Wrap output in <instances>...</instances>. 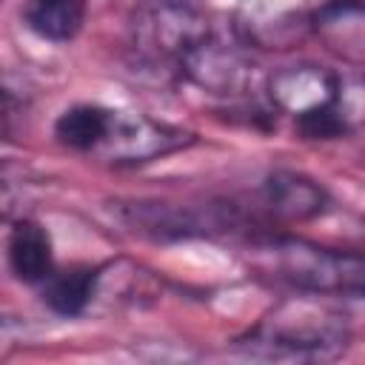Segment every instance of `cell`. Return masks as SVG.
Instances as JSON below:
<instances>
[{
    "mask_svg": "<svg viewBox=\"0 0 365 365\" xmlns=\"http://www.w3.org/2000/svg\"><path fill=\"white\" fill-rule=\"evenodd\" d=\"M251 268L274 282L305 294H334V297H359L362 294V257L322 248L299 237L262 234L248 245Z\"/></svg>",
    "mask_w": 365,
    "mask_h": 365,
    "instance_id": "1",
    "label": "cell"
},
{
    "mask_svg": "<svg viewBox=\"0 0 365 365\" xmlns=\"http://www.w3.org/2000/svg\"><path fill=\"white\" fill-rule=\"evenodd\" d=\"M271 100L274 106L294 117L299 134L311 140H331L342 137L351 131L354 120L359 117V106H351L348 86L339 80L334 71L314 66V63H299V66H285L271 74Z\"/></svg>",
    "mask_w": 365,
    "mask_h": 365,
    "instance_id": "2",
    "label": "cell"
},
{
    "mask_svg": "<svg viewBox=\"0 0 365 365\" xmlns=\"http://www.w3.org/2000/svg\"><path fill=\"white\" fill-rule=\"evenodd\" d=\"M242 345L257 356H291V359H328L348 345V325L339 314L314 305L288 302L268 319H262Z\"/></svg>",
    "mask_w": 365,
    "mask_h": 365,
    "instance_id": "3",
    "label": "cell"
},
{
    "mask_svg": "<svg viewBox=\"0 0 365 365\" xmlns=\"http://www.w3.org/2000/svg\"><path fill=\"white\" fill-rule=\"evenodd\" d=\"M211 31L191 0H151L134 20V48L143 63L180 71Z\"/></svg>",
    "mask_w": 365,
    "mask_h": 365,
    "instance_id": "4",
    "label": "cell"
},
{
    "mask_svg": "<svg viewBox=\"0 0 365 365\" xmlns=\"http://www.w3.org/2000/svg\"><path fill=\"white\" fill-rule=\"evenodd\" d=\"M191 134L171 128L165 123H154L140 114H125V111H111L106 137L94 154L111 163H148L154 157H163L180 145H188Z\"/></svg>",
    "mask_w": 365,
    "mask_h": 365,
    "instance_id": "5",
    "label": "cell"
},
{
    "mask_svg": "<svg viewBox=\"0 0 365 365\" xmlns=\"http://www.w3.org/2000/svg\"><path fill=\"white\" fill-rule=\"evenodd\" d=\"M325 202L328 197L314 180L294 171H274L262 180L245 211L251 222H294L322 214Z\"/></svg>",
    "mask_w": 365,
    "mask_h": 365,
    "instance_id": "6",
    "label": "cell"
},
{
    "mask_svg": "<svg viewBox=\"0 0 365 365\" xmlns=\"http://www.w3.org/2000/svg\"><path fill=\"white\" fill-rule=\"evenodd\" d=\"M6 257H9L11 274L23 282H43L54 271L51 240H48L46 228L26 217L14 222V228L9 234Z\"/></svg>",
    "mask_w": 365,
    "mask_h": 365,
    "instance_id": "7",
    "label": "cell"
},
{
    "mask_svg": "<svg viewBox=\"0 0 365 365\" xmlns=\"http://www.w3.org/2000/svg\"><path fill=\"white\" fill-rule=\"evenodd\" d=\"M314 29L342 57H348L354 63L362 60L365 29H362V6H359V0H331V3H325L314 14Z\"/></svg>",
    "mask_w": 365,
    "mask_h": 365,
    "instance_id": "8",
    "label": "cell"
},
{
    "mask_svg": "<svg viewBox=\"0 0 365 365\" xmlns=\"http://www.w3.org/2000/svg\"><path fill=\"white\" fill-rule=\"evenodd\" d=\"M86 20V0H26L23 23L48 43H68Z\"/></svg>",
    "mask_w": 365,
    "mask_h": 365,
    "instance_id": "9",
    "label": "cell"
},
{
    "mask_svg": "<svg viewBox=\"0 0 365 365\" xmlns=\"http://www.w3.org/2000/svg\"><path fill=\"white\" fill-rule=\"evenodd\" d=\"M100 271L97 268H71L60 274H48L43 279V302L60 317H77L88 308Z\"/></svg>",
    "mask_w": 365,
    "mask_h": 365,
    "instance_id": "10",
    "label": "cell"
},
{
    "mask_svg": "<svg viewBox=\"0 0 365 365\" xmlns=\"http://www.w3.org/2000/svg\"><path fill=\"white\" fill-rule=\"evenodd\" d=\"M108 117H111V108H103V106H91V103H80V106H71L66 108L57 123H54V137L74 148V151H86V154H94L106 137V128H108Z\"/></svg>",
    "mask_w": 365,
    "mask_h": 365,
    "instance_id": "11",
    "label": "cell"
},
{
    "mask_svg": "<svg viewBox=\"0 0 365 365\" xmlns=\"http://www.w3.org/2000/svg\"><path fill=\"white\" fill-rule=\"evenodd\" d=\"M26 188L29 182L20 174L0 168V217H11L20 208V200H26Z\"/></svg>",
    "mask_w": 365,
    "mask_h": 365,
    "instance_id": "12",
    "label": "cell"
},
{
    "mask_svg": "<svg viewBox=\"0 0 365 365\" xmlns=\"http://www.w3.org/2000/svg\"><path fill=\"white\" fill-rule=\"evenodd\" d=\"M17 117H20V103H17V97H14L11 91H6V88H0V143L14 134Z\"/></svg>",
    "mask_w": 365,
    "mask_h": 365,
    "instance_id": "13",
    "label": "cell"
}]
</instances>
